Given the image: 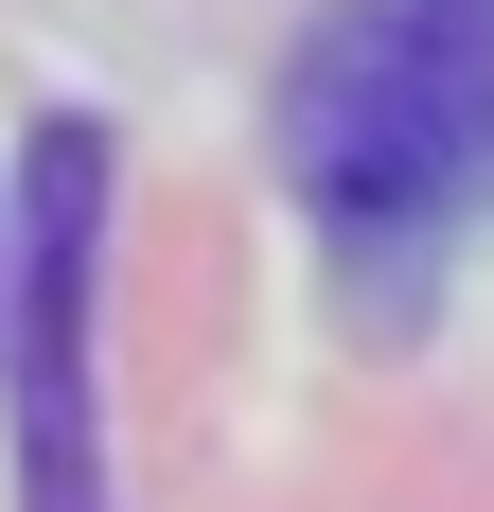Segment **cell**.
<instances>
[{"mask_svg": "<svg viewBox=\"0 0 494 512\" xmlns=\"http://www.w3.org/2000/svg\"><path fill=\"white\" fill-rule=\"evenodd\" d=\"M283 177L371 301H424L494 212V0H336L283 53Z\"/></svg>", "mask_w": 494, "mask_h": 512, "instance_id": "6da1fadb", "label": "cell"}, {"mask_svg": "<svg viewBox=\"0 0 494 512\" xmlns=\"http://www.w3.org/2000/svg\"><path fill=\"white\" fill-rule=\"evenodd\" d=\"M89 265H106V142L36 124V248H18V512H106L89 495Z\"/></svg>", "mask_w": 494, "mask_h": 512, "instance_id": "7a4b0ae2", "label": "cell"}]
</instances>
